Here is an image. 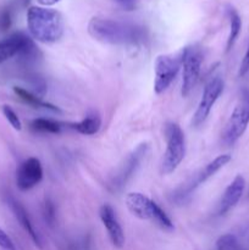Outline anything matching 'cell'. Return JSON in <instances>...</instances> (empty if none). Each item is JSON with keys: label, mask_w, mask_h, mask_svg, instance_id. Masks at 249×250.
Listing matches in <instances>:
<instances>
[{"label": "cell", "mask_w": 249, "mask_h": 250, "mask_svg": "<svg viewBox=\"0 0 249 250\" xmlns=\"http://www.w3.org/2000/svg\"><path fill=\"white\" fill-rule=\"evenodd\" d=\"M100 126H102V119H100L99 114L92 112V114H88L80 122L72 124L70 127L83 136H93L99 132Z\"/></svg>", "instance_id": "obj_17"}, {"label": "cell", "mask_w": 249, "mask_h": 250, "mask_svg": "<svg viewBox=\"0 0 249 250\" xmlns=\"http://www.w3.org/2000/svg\"><path fill=\"white\" fill-rule=\"evenodd\" d=\"M224 81L221 77H214L207 83L202 99H200L197 110L194 112V116H193V126L199 127L200 125L204 124L205 120L209 116L210 111H211L212 106L224 92Z\"/></svg>", "instance_id": "obj_10"}, {"label": "cell", "mask_w": 249, "mask_h": 250, "mask_svg": "<svg viewBox=\"0 0 249 250\" xmlns=\"http://www.w3.org/2000/svg\"><path fill=\"white\" fill-rule=\"evenodd\" d=\"M2 114L5 115V117H6V120L9 121V124L11 125L16 131H21L22 129L21 120H20V117L17 116V114L14 111L12 107H10L9 105H4V106H2Z\"/></svg>", "instance_id": "obj_21"}, {"label": "cell", "mask_w": 249, "mask_h": 250, "mask_svg": "<svg viewBox=\"0 0 249 250\" xmlns=\"http://www.w3.org/2000/svg\"><path fill=\"white\" fill-rule=\"evenodd\" d=\"M244 189H246V180L242 175H237L222 194L219 204V210H217L219 215H225L229 210L233 209L241 200Z\"/></svg>", "instance_id": "obj_14"}, {"label": "cell", "mask_w": 249, "mask_h": 250, "mask_svg": "<svg viewBox=\"0 0 249 250\" xmlns=\"http://www.w3.org/2000/svg\"><path fill=\"white\" fill-rule=\"evenodd\" d=\"M216 250H246L234 234L226 233L216 241Z\"/></svg>", "instance_id": "obj_20"}, {"label": "cell", "mask_w": 249, "mask_h": 250, "mask_svg": "<svg viewBox=\"0 0 249 250\" xmlns=\"http://www.w3.org/2000/svg\"><path fill=\"white\" fill-rule=\"evenodd\" d=\"M126 207L133 216L145 221H153L165 231H173L175 226L166 212L154 200L143 193L132 192L126 197Z\"/></svg>", "instance_id": "obj_3"}, {"label": "cell", "mask_w": 249, "mask_h": 250, "mask_svg": "<svg viewBox=\"0 0 249 250\" xmlns=\"http://www.w3.org/2000/svg\"><path fill=\"white\" fill-rule=\"evenodd\" d=\"M166 150L161 161V173L170 175L180 166L186 156V138L180 125L170 122L165 126Z\"/></svg>", "instance_id": "obj_4"}, {"label": "cell", "mask_w": 249, "mask_h": 250, "mask_svg": "<svg viewBox=\"0 0 249 250\" xmlns=\"http://www.w3.org/2000/svg\"><path fill=\"white\" fill-rule=\"evenodd\" d=\"M146 153H148V144L143 143L139 144V146L129 154L124 165L120 167L119 172L114 176V178H112L111 182H110L109 188L112 192H119V190H121L122 188L127 185V182L133 177L134 173H136L137 170L139 168L142 161L145 158Z\"/></svg>", "instance_id": "obj_9"}, {"label": "cell", "mask_w": 249, "mask_h": 250, "mask_svg": "<svg viewBox=\"0 0 249 250\" xmlns=\"http://www.w3.org/2000/svg\"><path fill=\"white\" fill-rule=\"evenodd\" d=\"M31 128L36 132H41V133H51V134H59L62 131V125L60 122H56L50 119H39L33 120L31 122Z\"/></svg>", "instance_id": "obj_19"}, {"label": "cell", "mask_w": 249, "mask_h": 250, "mask_svg": "<svg viewBox=\"0 0 249 250\" xmlns=\"http://www.w3.org/2000/svg\"><path fill=\"white\" fill-rule=\"evenodd\" d=\"M14 92L22 102H24L26 104L31 105L32 107H36V109H42V110H49V111L53 112H61V110L59 109L55 105L50 104V103H46L42 99V97H38L34 93L29 92V90L24 89L22 87H14Z\"/></svg>", "instance_id": "obj_16"}, {"label": "cell", "mask_w": 249, "mask_h": 250, "mask_svg": "<svg viewBox=\"0 0 249 250\" xmlns=\"http://www.w3.org/2000/svg\"><path fill=\"white\" fill-rule=\"evenodd\" d=\"M185 50H180L176 54L159 55L155 60V81H154V92L161 94L165 92L177 76L182 67Z\"/></svg>", "instance_id": "obj_6"}, {"label": "cell", "mask_w": 249, "mask_h": 250, "mask_svg": "<svg viewBox=\"0 0 249 250\" xmlns=\"http://www.w3.org/2000/svg\"><path fill=\"white\" fill-rule=\"evenodd\" d=\"M43 180V167L39 159L28 158L19 166L16 172V183L20 190L32 189Z\"/></svg>", "instance_id": "obj_11"}, {"label": "cell", "mask_w": 249, "mask_h": 250, "mask_svg": "<svg viewBox=\"0 0 249 250\" xmlns=\"http://www.w3.org/2000/svg\"><path fill=\"white\" fill-rule=\"evenodd\" d=\"M88 32L97 41L111 45H136L146 37L145 29L139 24L105 17H93Z\"/></svg>", "instance_id": "obj_1"}, {"label": "cell", "mask_w": 249, "mask_h": 250, "mask_svg": "<svg viewBox=\"0 0 249 250\" xmlns=\"http://www.w3.org/2000/svg\"><path fill=\"white\" fill-rule=\"evenodd\" d=\"M0 248L4 250H15V246L11 238L1 229H0Z\"/></svg>", "instance_id": "obj_22"}, {"label": "cell", "mask_w": 249, "mask_h": 250, "mask_svg": "<svg viewBox=\"0 0 249 250\" xmlns=\"http://www.w3.org/2000/svg\"><path fill=\"white\" fill-rule=\"evenodd\" d=\"M232 160V156L229 154H222V155H219L217 158H215L214 160L210 161L208 165H205L197 175L194 176L192 181L188 183L187 186L185 187V189L182 190V193L180 194L181 198H185L187 195H189L190 193L194 192L200 185L207 182L210 177L215 175L216 172H219L224 166H226L229 161Z\"/></svg>", "instance_id": "obj_12"}, {"label": "cell", "mask_w": 249, "mask_h": 250, "mask_svg": "<svg viewBox=\"0 0 249 250\" xmlns=\"http://www.w3.org/2000/svg\"><path fill=\"white\" fill-rule=\"evenodd\" d=\"M249 126V89H243L239 99L222 131V142L226 146H233L247 131Z\"/></svg>", "instance_id": "obj_5"}, {"label": "cell", "mask_w": 249, "mask_h": 250, "mask_svg": "<svg viewBox=\"0 0 249 250\" xmlns=\"http://www.w3.org/2000/svg\"><path fill=\"white\" fill-rule=\"evenodd\" d=\"M183 50H185V55H183L182 63L183 78L181 94H182V97H188L197 84L198 80H199L203 54L202 50L197 46H186V48H183Z\"/></svg>", "instance_id": "obj_8"}, {"label": "cell", "mask_w": 249, "mask_h": 250, "mask_svg": "<svg viewBox=\"0 0 249 250\" xmlns=\"http://www.w3.org/2000/svg\"><path fill=\"white\" fill-rule=\"evenodd\" d=\"M10 207H11L12 211H14L15 216H16L17 221L20 222V225L22 226V229L28 233V236L31 237V239L33 241V243L36 244L38 248H42V241L39 238V234L37 233L36 229H34L33 224H32L31 219H29V215L27 212V210L24 209L23 205L21 203H19L17 200L11 199L10 200Z\"/></svg>", "instance_id": "obj_15"}, {"label": "cell", "mask_w": 249, "mask_h": 250, "mask_svg": "<svg viewBox=\"0 0 249 250\" xmlns=\"http://www.w3.org/2000/svg\"><path fill=\"white\" fill-rule=\"evenodd\" d=\"M27 26L33 39L41 43H56L63 36L62 15L45 6H31L27 11Z\"/></svg>", "instance_id": "obj_2"}, {"label": "cell", "mask_w": 249, "mask_h": 250, "mask_svg": "<svg viewBox=\"0 0 249 250\" xmlns=\"http://www.w3.org/2000/svg\"><path fill=\"white\" fill-rule=\"evenodd\" d=\"M116 2L126 11H132L136 9V0H116Z\"/></svg>", "instance_id": "obj_25"}, {"label": "cell", "mask_w": 249, "mask_h": 250, "mask_svg": "<svg viewBox=\"0 0 249 250\" xmlns=\"http://www.w3.org/2000/svg\"><path fill=\"white\" fill-rule=\"evenodd\" d=\"M249 72V46L246 51V55H244L243 60H242L241 66H239V71H238V76L239 77H244L247 73Z\"/></svg>", "instance_id": "obj_23"}, {"label": "cell", "mask_w": 249, "mask_h": 250, "mask_svg": "<svg viewBox=\"0 0 249 250\" xmlns=\"http://www.w3.org/2000/svg\"><path fill=\"white\" fill-rule=\"evenodd\" d=\"M38 54L33 39L22 32L0 41V63L5 62L14 56L20 55L24 59H33Z\"/></svg>", "instance_id": "obj_7"}, {"label": "cell", "mask_w": 249, "mask_h": 250, "mask_svg": "<svg viewBox=\"0 0 249 250\" xmlns=\"http://www.w3.org/2000/svg\"><path fill=\"white\" fill-rule=\"evenodd\" d=\"M227 15H228L229 19V34L228 38H227L226 50H225V53H228V51L232 50L242 29V19L233 7H228L227 9Z\"/></svg>", "instance_id": "obj_18"}, {"label": "cell", "mask_w": 249, "mask_h": 250, "mask_svg": "<svg viewBox=\"0 0 249 250\" xmlns=\"http://www.w3.org/2000/svg\"><path fill=\"white\" fill-rule=\"evenodd\" d=\"M99 216L105 229H106L107 236H109L112 246L119 249L122 248L124 246V242H126V237H124V232L122 229L121 224L117 219L116 212L112 209L111 205H102L99 210Z\"/></svg>", "instance_id": "obj_13"}, {"label": "cell", "mask_w": 249, "mask_h": 250, "mask_svg": "<svg viewBox=\"0 0 249 250\" xmlns=\"http://www.w3.org/2000/svg\"><path fill=\"white\" fill-rule=\"evenodd\" d=\"M59 1H60V0H38L39 4L44 5V6H50V5L56 4V2Z\"/></svg>", "instance_id": "obj_27"}, {"label": "cell", "mask_w": 249, "mask_h": 250, "mask_svg": "<svg viewBox=\"0 0 249 250\" xmlns=\"http://www.w3.org/2000/svg\"><path fill=\"white\" fill-rule=\"evenodd\" d=\"M45 217L49 225L54 224V220H55V210H54V205L49 200L45 202Z\"/></svg>", "instance_id": "obj_24"}, {"label": "cell", "mask_w": 249, "mask_h": 250, "mask_svg": "<svg viewBox=\"0 0 249 250\" xmlns=\"http://www.w3.org/2000/svg\"><path fill=\"white\" fill-rule=\"evenodd\" d=\"M11 24V17H10V12L5 11L1 14V17H0V27L1 29H7Z\"/></svg>", "instance_id": "obj_26"}]
</instances>
